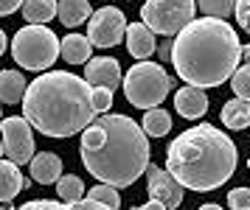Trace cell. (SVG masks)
<instances>
[{
    "label": "cell",
    "mask_w": 250,
    "mask_h": 210,
    "mask_svg": "<svg viewBox=\"0 0 250 210\" xmlns=\"http://www.w3.org/2000/svg\"><path fill=\"white\" fill-rule=\"evenodd\" d=\"M79 154L93 177L113 185L129 188L149 168V137L144 126L126 115H102L82 132Z\"/></svg>",
    "instance_id": "1"
},
{
    "label": "cell",
    "mask_w": 250,
    "mask_h": 210,
    "mask_svg": "<svg viewBox=\"0 0 250 210\" xmlns=\"http://www.w3.org/2000/svg\"><path fill=\"white\" fill-rule=\"evenodd\" d=\"M242 59L236 31L225 20H191L171 42V62L177 76L191 87H219L233 76Z\"/></svg>",
    "instance_id": "2"
},
{
    "label": "cell",
    "mask_w": 250,
    "mask_h": 210,
    "mask_svg": "<svg viewBox=\"0 0 250 210\" xmlns=\"http://www.w3.org/2000/svg\"><path fill=\"white\" fill-rule=\"evenodd\" d=\"M93 87L68 70H48L23 95V118L45 137H70L96 121Z\"/></svg>",
    "instance_id": "3"
},
{
    "label": "cell",
    "mask_w": 250,
    "mask_h": 210,
    "mask_svg": "<svg viewBox=\"0 0 250 210\" xmlns=\"http://www.w3.org/2000/svg\"><path fill=\"white\" fill-rule=\"evenodd\" d=\"M166 171L191 191H214L236 171V146L222 129L200 123L177 134L166 149Z\"/></svg>",
    "instance_id": "4"
},
{
    "label": "cell",
    "mask_w": 250,
    "mask_h": 210,
    "mask_svg": "<svg viewBox=\"0 0 250 210\" xmlns=\"http://www.w3.org/2000/svg\"><path fill=\"white\" fill-rule=\"evenodd\" d=\"M121 87H124V95L132 107L152 110V107H160L166 101L171 90V78L158 62H135L126 70V78Z\"/></svg>",
    "instance_id": "5"
},
{
    "label": "cell",
    "mask_w": 250,
    "mask_h": 210,
    "mask_svg": "<svg viewBox=\"0 0 250 210\" xmlns=\"http://www.w3.org/2000/svg\"><path fill=\"white\" fill-rule=\"evenodd\" d=\"M12 56L25 70H48L59 56L57 34L45 25H23L12 39Z\"/></svg>",
    "instance_id": "6"
},
{
    "label": "cell",
    "mask_w": 250,
    "mask_h": 210,
    "mask_svg": "<svg viewBox=\"0 0 250 210\" xmlns=\"http://www.w3.org/2000/svg\"><path fill=\"white\" fill-rule=\"evenodd\" d=\"M194 0H146L141 6V22L152 34H180L188 22L194 20Z\"/></svg>",
    "instance_id": "7"
},
{
    "label": "cell",
    "mask_w": 250,
    "mask_h": 210,
    "mask_svg": "<svg viewBox=\"0 0 250 210\" xmlns=\"http://www.w3.org/2000/svg\"><path fill=\"white\" fill-rule=\"evenodd\" d=\"M126 34V17L115 6H102L87 20V39L93 48H115Z\"/></svg>",
    "instance_id": "8"
},
{
    "label": "cell",
    "mask_w": 250,
    "mask_h": 210,
    "mask_svg": "<svg viewBox=\"0 0 250 210\" xmlns=\"http://www.w3.org/2000/svg\"><path fill=\"white\" fill-rule=\"evenodd\" d=\"M0 140H3V152L6 157L17 163V166H25L31 163V154H34V134H31V123L25 118H3L0 121Z\"/></svg>",
    "instance_id": "9"
},
{
    "label": "cell",
    "mask_w": 250,
    "mask_h": 210,
    "mask_svg": "<svg viewBox=\"0 0 250 210\" xmlns=\"http://www.w3.org/2000/svg\"><path fill=\"white\" fill-rule=\"evenodd\" d=\"M146 171H149V196L155 202H160V205H166L169 210L180 208V202H183V185L180 182L171 177L166 168L152 166V163H149Z\"/></svg>",
    "instance_id": "10"
},
{
    "label": "cell",
    "mask_w": 250,
    "mask_h": 210,
    "mask_svg": "<svg viewBox=\"0 0 250 210\" xmlns=\"http://www.w3.org/2000/svg\"><path fill=\"white\" fill-rule=\"evenodd\" d=\"M84 81L90 87H107L115 90L121 84V67H118V59L113 56H99V59H90L84 65Z\"/></svg>",
    "instance_id": "11"
},
{
    "label": "cell",
    "mask_w": 250,
    "mask_h": 210,
    "mask_svg": "<svg viewBox=\"0 0 250 210\" xmlns=\"http://www.w3.org/2000/svg\"><path fill=\"white\" fill-rule=\"evenodd\" d=\"M174 107H177V112L183 118L194 121V118H203L208 112V95H205L203 87H191L188 84V87H180L174 93Z\"/></svg>",
    "instance_id": "12"
},
{
    "label": "cell",
    "mask_w": 250,
    "mask_h": 210,
    "mask_svg": "<svg viewBox=\"0 0 250 210\" xmlns=\"http://www.w3.org/2000/svg\"><path fill=\"white\" fill-rule=\"evenodd\" d=\"M126 51L135 59H149L155 54V34L144 22H129L126 25Z\"/></svg>",
    "instance_id": "13"
},
{
    "label": "cell",
    "mask_w": 250,
    "mask_h": 210,
    "mask_svg": "<svg viewBox=\"0 0 250 210\" xmlns=\"http://www.w3.org/2000/svg\"><path fill=\"white\" fill-rule=\"evenodd\" d=\"M31 177H34V182H40V185H51V182H57L59 174H62V160H59V154H54V152H40L37 157H31Z\"/></svg>",
    "instance_id": "14"
},
{
    "label": "cell",
    "mask_w": 250,
    "mask_h": 210,
    "mask_svg": "<svg viewBox=\"0 0 250 210\" xmlns=\"http://www.w3.org/2000/svg\"><path fill=\"white\" fill-rule=\"evenodd\" d=\"M90 51H93V42L87 37H82V34H68V37H62V42H59V56L70 62V65H87L90 62Z\"/></svg>",
    "instance_id": "15"
},
{
    "label": "cell",
    "mask_w": 250,
    "mask_h": 210,
    "mask_svg": "<svg viewBox=\"0 0 250 210\" xmlns=\"http://www.w3.org/2000/svg\"><path fill=\"white\" fill-rule=\"evenodd\" d=\"M25 188V179L20 174V166L12 160H0V202H12Z\"/></svg>",
    "instance_id": "16"
},
{
    "label": "cell",
    "mask_w": 250,
    "mask_h": 210,
    "mask_svg": "<svg viewBox=\"0 0 250 210\" xmlns=\"http://www.w3.org/2000/svg\"><path fill=\"white\" fill-rule=\"evenodd\" d=\"M28 81L17 70H0V104H17L23 101Z\"/></svg>",
    "instance_id": "17"
},
{
    "label": "cell",
    "mask_w": 250,
    "mask_h": 210,
    "mask_svg": "<svg viewBox=\"0 0 250 210\" xmlns=\"http://www.w3.org/2000/svg\"><path fill=\"white\" fill-rule=\"evenodd\" d=\"M57 6H59L57 9L59 20L68 28H76V25H82V22H87L93 17V9L87 0H59Z\"/></svg>",
    "instance_id": "18"
},
{
    "label": "cell",
    "mask_w": 250,
    "mask_h": 210,
    "mask_svg": "<svg viewBox=\"0 0 250 210\" xmlns=\"http://www.w3.org/2000/svg\"><path fill=\"white\" fill-rule=\"evenodd\" d=\"M17 210H113L102 205V202L90 199V196H84L79 202H51V199H37V202H25L23 208Z\"/></svg>",
    "instance_id": "19"
},
{
    "label": "cell",
    "mask_w": 250,
    "mask_h": 210,
    "mask_svg": "<svg viewBox=\"0 0 250 210\" xmlns=\"http://www.w3.org/2000/svg\"><path fill=\"white\" fill-rule=\"evenodd\" d=\"M222 123L228 129H248L250 126V101H242V98H230L222 107Z\"/></svg>",
    "instance_id": "20"
},
{
    "label": "cell",
    "mask_w": 250,
    "mask_h": 210,
    "mask_svg": "<svg viewBox=\"0 0 250 210\" xmlns=\"http://www.w3.org/2000/svg\"><path fill=\"white\" fill-rule=\"evenodd\" d=\"M57 0H25L23 3V17L28 25H45L48 20L57 17Z\"/></svg>",
    "instance_id": "21"
},
{
    "label": "cell",
    "mask_w": 250,
    "mask_h": 210,
    "mask_svg": "<svg viewBox=\"0 0 250 210\" xmlns=\"http://www.w3.org/2000/svg\"><path fill=\"white\" fill-rule=\"evenodd\" d=\"M144 132H146V137H163V134L171 129V118L166 110H160V107H152V110H146V115H144Z\"/></svg>",
    "instance_id": "22"
},
{
    "label": "cell",
    "mask_w": 250,
    "mask_h": 210,
    "mask_svg": "<svg viewBox=\"0 0 250 210\" xmlns=\"http://www.w3.org/2000/svg\"><path fill=\"white\" fill-rule=\"evenodd\" d=\"M57 196L62 202H79L84 199V182L76 174H65L57 179Z\"/></svg>",
    "instance_id": "23"
},
{
    "label": "cell",
    "mask_w": 250,
    "mask_h": 210,
    "mask_svg": "<svg viewBox=\"0 0 250 210\" xmlns=\"http://www.w3.org/2000/svg\"><path fill=\"white\" fill-rule=\"evenodd\" d=\"M194 3L205 17H216V20L233 14V9H236V0H194Z\"/></svg>",
    "instance_id": "24"
},
{
    "label": "cell",
    "mask_w": 250,
    "mask_h": 210,
    "mask_svg": "<svg viewBox=\"0 0 250 210\" xmlns=\"http://www.w3.org/2000/svg\"><path fill=\"white\" fill-rule=\"evenodd\" d=\"M230 90L236 93V98L250 101V65H242V67L233 70V76H230Z\"/></svg>",
    "instance_id": "25"
},
{
    "label": "cell",
    "mask_w": 250,
    "mask_h": 210,
    "mask_svg": "<svg viewBox=\"0 0 250 210\" xmlns=\"http://www.w3.org/2000/svg\"><path fill=\"white\" fill-rule=\"evenodd\" d=\"M87 196L90 199H96V202H102V205H107V208H113V210H118L121 208V196H118V191L113 188V185H96V188H90L87 191Z\"/></svg>",
    "instance_id": "26"
},
{
    "label": "cell",
    "mask_w": 250,
    "mask_h": 210,
    "mask_svg": "<svg viewBox=\"0 0 250 210\" xmlns=\"http://www.w3.org/2000/svg\"><path fill=\"white\" fill-rule=\"evenodd\" d=\"M93 107L99 115H107V110L113 107V90L107 87H93Z\"/></svg>",
    "instance_id": "27"
},
{
    "label": "cell",
    "mask_w": 250,
    "mask_h": 210,
    "mask_svg": "<svg viewBox=\"0 0 250 210\" xmlns=\"http://www.w3.org/2000/svg\"><path fill=\"white\" fill-rule=\"evenodd\" d=\"M228 205L233 210H250V188H233L228 193Z\"/></svg>",
    "instance_id": "28"
},
{
    "label": "cell",
    "mask_w": 250,
    "mask_h": 210,
    "mask_svg": "<svg viewBox=\"0 0 250 210\" xmlns=\"http://www.w3.org/2000/svg\"><path fill=\"white\" fill-rule=\"evenodd\" d=\"M233 14H236L239 28H242L245 34H250V0H236V9H233Z\"/></svg>",
    "instance_id": "29"
},
{
    "label": "cell",
    "mask_w": 250,
    "mask_h": 210,
    "mask_svg": "<svg viewBox=\"0 0 250 210\" xmlns=\"http://www.w3.org/2000/svg\"><path fill=\"white\" fill-rule=\"evenodd\" d=\"M25 0H0V17H6V14H14L17 9H23Z\"/></svg>",
    "instance_id": "30"
},
{
    "label": "cell",
    "mask_w": 250,
    "mask_h": 210,
    "mask_svg": "<svg viewBox=\"0 0 250 210\" xmlns=\"http://www.w3.org/2000/svg\"><path fill=\"white\" fill-rule=\"evenodd\" d=\"M135 210H169V208H166V205H160V202H155V199H152V202H146V205H141V208H135Z\"/></svg>",
    "instance_id": "31"
},
{
    "label": "cell",
    "mask_w": 250,
    "mask_h": 210,
    "mask_svg": "<svg viewBox=\"0 0 250 210\" xmlns=\"http://www.w3.org/2000/svg\"><path fill=\"white\" fill-rule=\"evenodd\" d=\"M6 45H9V39H6V31L0 28V56L6 54Z\"/></svg>",
    "instance_id": "32"
},
{
    "label": "cell",
    "mask_w": 250,
    "mask_h": 210,
    "mask_svg": "<svg viewBox=\"0 0 250 210\" xmlns=\"http://www.w3.org/2000/svg\"><path fill=\"white\" fill-rule=\"evenodd\" d=\"M242 62L250 65V45H242Z\"/></svg>",
    "instance_id": "33"
},
{
    "label": "cell",
    "mask_w": 250,
    "mask_h": 210,
    "mask_svg": "<svg viewBox=\"0 0 250 210\" xmlns=\"http://www.w3.org/2000/svg\"><path fill=\"white\" fill-rule=\"evenodd\" d=\"M200 210H222V208H219V205H214V202H208V205H203Z\"/></svg>",
    "instance_id": "34"
},
{
    "label": "cell",
    "mask_w": 250,
    "mask_h": 210,
    "mask_svg": "<svg viewBox=\"0 0 250 210\" xmlns=\"http://www.w3.org/2000/svg\"><path fill=\"white\" fill-rule=\"evenodd\" d=\"M3 154H6V152H3V140H0V160H3Z\"/></svg>",
    "instance_id": "35"
},
{
    "label": "cell",
    "mask_w": 250,
    "mask_h": 210,
    "mask_svg": "<svg viewBox=\"0 0 250 210\" xmlns=\"http://www.w3.org/2000/svg\"><path fill=\"white\" fill-rule=\"evenodd\" d=\"M0 121H3V107H0Z\"/></svg>",
    "instance_id": "36"
},
{
    "label": "cell",
    "mask_w": 250,
    "mask_h": 210,
    "mask_svg": "<svg viewBox=\"0 0 250 210\" xmlns=\"http://www.w3.org/2000/svg\"><path fill=\"white\" fill-rule=\"evenodd\" d=\"M248 171H250V160H248Z\"/></svg>",
    "instance_id": "37"
},
{
    "label": "cell",
    "mask_w": 250,
    "mask_h": 210,
    "mask_svg": "<svg viewBox=\"0 0 250 210\" xmlns=\"http://www.w3.org/2000/svg\"><path fill=\"white\" fill-rule=\"evenodd\" d=\"M0 210H3V208H0Z\"/></svg>",
    "instance_id": "38"
}]
</instances>
